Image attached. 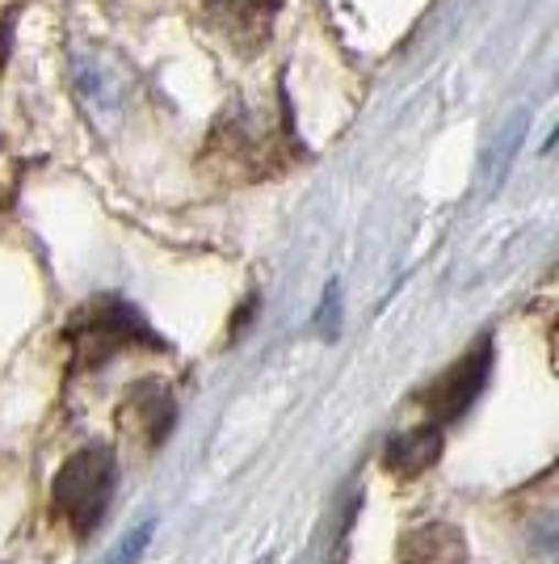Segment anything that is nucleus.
Listing matches in <instances>:
<instances>
[{
  "instance_id": "obj_1",
  "label": "nucleus",
  "mask_w": 559,
  "mask_h": 564,
  "mask_svg": "<svg viewBox=\"0 0 559 564\" xmlns=\"http://www.w3.org/2000/svg\"><path fill=\"white\" fill-rule=\"evenodd\" d=\"M118 480V459L110 447H85L76 451L64 468L55 471L51 485V514L64 527H72L76 535H89L114 494Z\"/></svg>"
},
{
  "instance_id": "obj_2",
  "label": "nucleus",
  "mask_w": 559,
  "mask_h": 564,
  "mask_svg": "<svg viewBox=\"0 0 559 564\" xmlns=\"http://www.w3.org/2000/svg\"><path fill=\"white\" fill-rule=\"evenodd\" d=\"M72 346H76V358L80 362H106L110 354H118L131 341H152V333L143 329V321L131 312V307L114 304V300H101V304L85 307L76 321H72Z\"/></svg>"
},
{
  "instance_id": "obj_3",
  "label": "nucleus",
  "mask_w": 559,
  "mask_h": 564,
  "mask_svg": "<svg viewBox=\"0 0 559 564\" xmlns=\"http://www.w3.org/2000/svg\"><path fill=\"white\" fill-rule=\"evenodd\" d=\"M489 362H492V341H480L459 367H450V371L425 392V409H429L434 425L454 422L459 413H467V404L480 397V388H484V379H489Z\"/></svg>"
},
{
  "instance_id": "obj_4",
  "label": "nucleus",
  "mask_w": 559,
  "mask_h": 564,
  "mask_svg": "<svg viewBox=\"0 0 559 564\" xmlns=\"http://www.w3.org/2000/svg\"><path fill=\"white\" fill-rule=\"evenodd\" d=\"M118 425L127 430V434H135L143 447H156L164 443V434H168V425H173V400L164 388L156 383H143L135 388L127 404L118 409Z\"/></svg>"
},
{
  "instance_id": "obj_5",
  "label": "nucleus",
  "mask_w": 559,
  "mask_h": 564,
  "mask_svg": "<svg viewBox=\"0 0 559 564\" xmlns=\"http://www.w3.org/2000/svg\"><path fill=\"white\" fill-rule=\"evenodd\" d=\"M467 540L450 522H425L413 527L396 547V564H463Z\"/></svg>"
},
{
  "instance_id": "obj_6",
  "label": "nucleus",
  "mask_w": 559,
  "mask_h": 564,
  "mask_svg": "<svg viewBox=\"0 0 559 564\" xmlns=\"http://www.w3.org/2000/svg\"><path fill=\"white\" fill-rule=\"evenodd\" d=\"M442 451V430L438 425H420V430H408L387 443V468L399 471V476H417L425 471Z\"/></svg>"
},
{
  "instance_id": "obj_7",
  "label": "nucleus",
  "mask_w": 559,
  "mask_h": 564,
  "mask_svg": "<svg viewBox=\"0 0 559 564\" xmlns=\"http://www.w3.org/2000/svg\"><path fill=\"white\" fill-rule=\"evenodd\" d=\"M147 540H152V522H140L131 535H122V543L110 552L106 564H140V556L147 552Z\"/></svg>"
},
{
  "instance_id": "obj_8",
  "label": "nucleus",
  "mask_w": 559,
  "mask_h": 564,
  "mask_svg": "<svg viewBox=\"0 0 559 564\" xmlns=\"http://www.w3.org/2000/svg\"><path fill=\"white\" fill-rule=\"evenodd\" d=\"M256 564H274V561H256Z\"/></svg>"
}]
</instances>
